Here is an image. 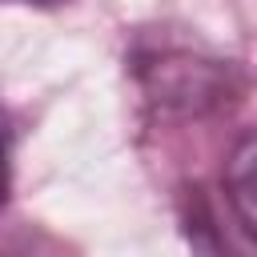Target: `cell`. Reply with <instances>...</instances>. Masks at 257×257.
Here are the masks:
<instances>
[{
	"label": "cell",
	"mask_w": 257,
	"mask_h": 257,
	"mask_svg": "<svg viewBox=\"0 0 257 257\" xmlns=\"http://www.w3.org/2000/svg\"><path fill=\"white\" fill-rule=\"evenodd\" d=\"M225 197L241 229L257 241V128L241 137L225 161Z\"/></svg>",
	"instance_id": "cell-1"
},
{
	"label": "cell",
	"mask_w": 257,
	"mask_h": 257,
	"mask_svg": "<svg viewBox=\"0 0 257 257\" xmlns=\"http://www.w3.org/2000/svg\"><path fill=\"white\" fill-rule=\"evenodd\" d=\"M24 4H56V0H24Z\"/></svg>",
	"instance_id": "cell-2"
}]
</instances>
